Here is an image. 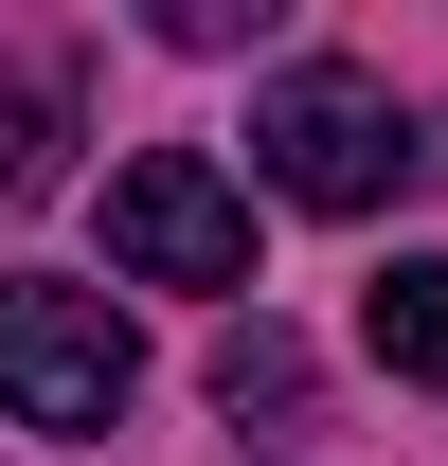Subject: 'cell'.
<instances>
[{"label":"cell","mask_w":448,"mask_h":466,"mask_svg":"<svg viewBox=\"0 0 448 466\" xmlns=\"http://www.w3.org/2000/svg\"><path fill=\"white\" fill-rule=\"evenodd\" d=\"M412 162H431V144H412V108H394L359 55H287L270 90H251V179L305 198V216H377Z\"/></svg>","instance_id":"obj_1"},{"label":"cell","mask_w":448,"mask_h":466,"mask_svg":"<svg viewBox=\"0 0 448 466\" xmlns=\"http://www.w3.org/2000/svg\"><path fill=\"white\" fill-rule=\"evenodd\" d=\"M144 395V341H126L108 288H55V269H0V412L18 431H108Z\"/></svg>","instance_id":"obj_2"},{"label":"cell","mask_w":448,"mask_h":466,"mask_svg":"<svg viewBox=\"0 0 448 466\" xmlns=\"http://www.w3.org/2000/svg\"><path fill=\"white\" fill-rule=\"evenodd\" d=\"M108 269L126 288H251V198H233L198 144H144L108 179Z\"/></svg>","instance_id":"obj_3"},{"label":"cell","mask_w":448,"mask_h":466,"mask_svg":"<svg viewBox=\"0 0 448 466\" xmlns=\"http://www.w3.org/2000/svg\"><path fill=\"white\" fill-rule=\"evenodd\" d=\"M359 323H377V359H394V377H431V395H448V251H394Z\"/></svg>","instance_id":"obj_4"},{"label":"cell","mask_w":448,"mask_h":466,"mask_svg":"<svg viewBox=\"0 0 448 466\" xmlns=\"http://www.w3.org/2000/svg\"><path fill=\"white\" fill-rule=\"evenodd\" d=\"M216 412L233 431H305V341H287V323H233L216 341Z\"/></svg>","instance_id":"obj_5"},{"label":"cell","mask_w":448,"mask_h":466,"mask_svg":"<svg viewBox=\"0 0 448 466\" xmlns=\"http://www.w3.org/2000/svg\"><path fill=\"white\" fill-rule=\"evenodd\" d=\"M55 179V90H0V198Z\"/></svg>","instance_id":"obj_6"}]
</instances>
